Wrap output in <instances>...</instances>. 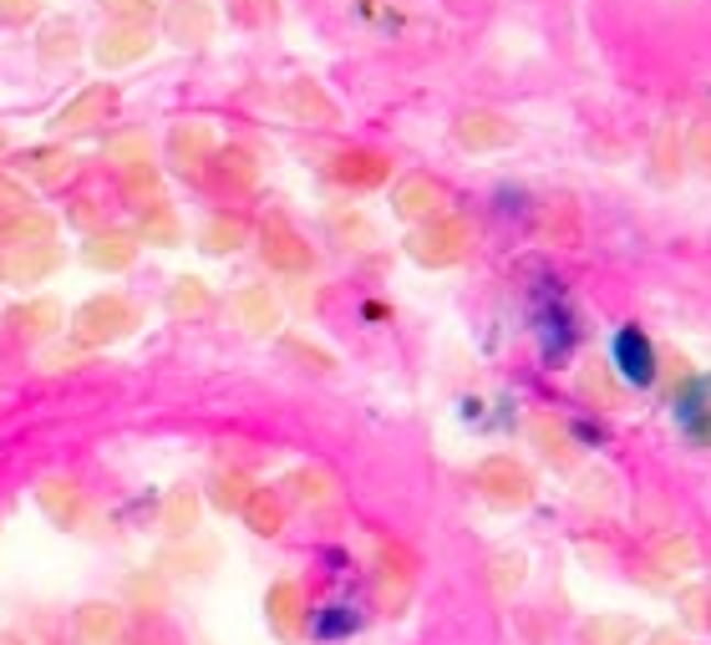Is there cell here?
Returning <instances> with one entry per match:
<instances>
[{
    "mask_svg": "<svg viewBox=\"0 0 711 645\" xmlns=\"http://www.w3.org/2000/svg\"><path fill=\"white\" fill-rule=\"evenodd\" d=\"M132 260H138V234H128V229H97V234L81 244V264L107 270V275L128 270Z\"/></svg>",
    "mask_w": 711,
    "mask_h": 645,
    "instance_id": "7",
    "label": "cell"
},
{
    "mask_svg": "<svg viewBox=\"0 0 711 645\" xmlns=\"http://www.w3.org/2000/svg\"><path fill=\"white\" fill-rule=\"evenodd\" d=\"M102 6L112 15H122V21H147V15H153V6H147V0H102Z\"/></svg>",
    "mask_w": 711,
    "mask_h": 645,
    "instance_id": "40",
    "label": "cell"
},
{
    "mask_svg": "<svg viewBox=\"0 0 711 645\" xmlns=\"http://www.w3.org/2000/svg\"><path fill=\"white\" fill-rule=\"evenodd\" d=\"M656 565H666V575H681V569H697V549L686 539H671L656 549Z\"/></svg>",
    "mask_w": 711,
    "mask_h": 645,
    "instance_id": "33",
    "label": "cell"
},
{
    "mask_svg": "<svg viewBox=\"0 0 711 645\" xmlns=\"http://www.w3.org/2000/svg\"><path fill=\"white\" fill-rule=\"evenodd\" d=\"M107 158L118 168H138V163H147V143L143 138H118V143H107Z\"/></svg>",
    "mask_w": 711,
    "mask_h": 645,
    "instance_id": "34",
    "label": "cell"
},
{
    "mask_svg": "<svg viewBox=\"0 0 711 645\" xmlns=\"http://www.w3.org/2000/svg\"><path fill=\"white\" fill-rule=\"evenodd\" d=\"M41 15V0H0V21H11V26H26Z\"/></svg>",
    "mask_w": 711,
    "mask_h": 645,
    "instance_id": "37",
    "label": "cell"
},
{
    "mask_svg": "<svg viewBox=\"0 0 711 645\" xmlns=\"http://www.w3.org/2000/svg\"><path fill=\"white\" fill-rule=\"evenodd\" d=\"M158 524L163 534H173V539H188L198 528V493H188V488H178V493H168L158 509Z\"/></svg>",
    "mask_w": 711,
    "mask_h": 645,
    "instance_id": "18",
    "label": "cell"
},
{
    "mask_svg": "<svg viewBox=\"0 0 711 645\" xmlns=\"http://www.w3.org/2000/svg\"><path fill=\"white\" fill-rule=\"evenodd\" d=\"M0 645H21V635H0Z\"/></svg>",
    "mask_w": 711,
    "mask_h": 645,
    "instance_id": "44",
    "label": "cell"
},
{
    "mask_svg": "<svg viewBox=\"0 0 711 645\" xmlns=\"http://www.w3.org/2000/svg\"><path fill=\"white\" fill-rule=\"evenodd\" d=\"M122 594H128L132 610H143V615H158V610H163V569H153V575H132Z\"/></svg>",
    "mask_w": 711,
    "mask_h": 645,
    "instance_id": "24",
    "label": "cell"
},
{
    "mask_svg": "<svg viewBox=\"0 0 711 645\" xmlns=\"http://www.w3.org/2000/svg\"><path fill=\"white\" fill-rule=\"evenodd\" d=\"M173 153H178V163H204L214 153V132L204 128V122H188V128H178L173 132Z\"/></svg>",
    "mask_w": 711,
    "mask_h": 645,
    "instance_id": "23",
    "label": "cell"
},
{
    "mask_svg": "<svg viewBox=\"0 0 711 645\" xmlns=\"http://www.w3.org/2000/svg\"><path fill=\"white\" fill-rule=\"evenodd\" d=\"M72 635H77V645H122V635H128V610L112 605V600H87V605L72 615Z\"/></svg>",
    "mask_w": 711,
    "mask_h": 645,
    "instance_id": "3",
    "label": "cell"
},
{
    "mask_svg": "<svg viewBox=\"0 0 711 645\" xmlns=\"http://www.w3.org/2000/svg\"><path fill=\"white\" fill-rule=\"evenodd\" d=\"M264 620H270L275 641H300L305 625H310V610H305V590H300V584H295V580L270 584V594H264Z\"/></svg>",
    "mask_w": 711,
    "mask_h": 645,
    "instance_id": "2",
    "label": "cell"
},
{
    "mask_svg": "<svg viewBox=\"0 0 711 645\" xmlns=\"http://www.w3.org/2000/svg\"><path fill=\"white\" fill-rule=\"evenodd\" d=\"M118 107V92L112 87H87L81 97H72V102L62 107V118H56V128L62 132H92L97 122H107V112Z\"/></svg>",
    "mask_w": 711,
    "mask_h": 645,
    "instance_id": "9",
    "label": "cell"
},
{
    "mask_svg": "<svg viewBox=\"0 0 711 645\" xmlns=\"http://www.w3.org/2000/svg\"><path fill=\"white\" fill-rule=\"evenodd\" d=\"M72 219H77V225H92V219H97V204H92V198H81L77 209H72Z\"/></svg>",
    "mask_w": 711,
    "mask_h": 645,
    "instance_id": "42",
    "label": "cell"
},
{
    "mask_svg": "<svg viewBox=\"0 0 711 645\" xmlns=\"http://www.w3.org/2000/svg\"><path fill=\"white\" fill-rule=\"evenodd\" d=\"M173 316H194V310H204L209 305V285L204 280H194V275H184L178 285H173Z\"/></svg>",
    "mask_w": 711,
    "mask_h": 645,
    "instance_id": "28",
    "label": "cell"
},
{
    "mask_svg": "<svg viewBox=\"0 0 711 645\" xmlns=\"http://www.w3.org/2000/svg\"><path fill=\"white\" fill-rule=\"evenodd\" d=\"M478 483H483V493L493 503H503V509H518V503H528V478H524V468L518 462H508V458H493V462H483L478 468Z\"/></svg>",
    "mask_w": 711,
    "mask_h": 645,
    "instance_id": "8",
    "label": "cell"
},
{
    "mask_svg": "<svg viewBox=\"0 0 711 645\" xmlns=\"http://www.w3.org/2000/svg\"><path fill=\"white\" fill-rule=\"evenodd\" d=\"M580 641L584 645H635V641H641V620H631V615H594V620H584Z\"/></svg>",
    "mask_w": 711,
    "mask_h": 645,
    "instance_id": "17",
    "label": "cell"
},
{
    "mask_svg": "<svg viewBox=\"0 0 711 645\" xmlns=\"http://www.w3.org/2000/svg\"><path fill=\"white\" fill-rule=\"evenodd\" d=\"M250 493H254L250 478H239V473H225L219 483H214V503H219V509H244Z\"/></svg>",
    "mask_w": 711,
    "mask_h": 645,
    "instance_id": "32",
    "label": "cell"
},
{
    "mask_svg": "<svg viewBox=\"0 0 711 645\" xmlns=\"http://www.w3.org/2000/svg\"><path fill=\"white\" fill-rule=\"evenodd\" d=\"M646 645H686V641H681V635H676V631H656Z\"/></svg>",
    "mask_w": 711,
    "mask_h": 645,
    "instance_id": "43",
    "label": "cell"
},
{
    "mask_svg": "<svg viewBox=\"0 0 711 645\" xmlns=\"http://www.w3.org/2000/svg\"><path fill=\"white\" fill-rule=\"evenodd\" d=\"M681 620L686 625H711V590H686L681 594Z\"/></svg>",
    "mask_w": 711,
    "mask_h": 645,
    "instance_id": "35",
    "label": "cell"
},
{
    "mask_svg": "<svg viewBox=\"0 0 711 645\" xmlns=\"http://www.w3.org/2000/svg\"><path fill=\"white\" fill-rule=\"evenodd\" d=\"M0 158H6V132H0Z\"/></svg>",
    "mask_w": 711,
    "mask_h": 645,
    "instance_id": "45",
    "label": "cell"
},
{
    "mask_svg": "<svg viewBox=\"0 0 711 645\" xmlns=\"http://www.w3.org/2000/svg\"><path fill=\"white\" fill-rule=\"evenodd\" d=\"M72 168H77V158L66 153V147H36V153H26V173L36 178L41 188H56L72 178Z\"/></svg>",
    "mask_w": 711,
    "mask_h": 645,
    "instance_id": "19",
    "label": "cell"
},
{
    "mask_svg": "<svg viewBox=\"0 0 711 645\" xmlns=\"http://www.w3.org/2000/svg\"><path fill=\"white\" fill-rule=\"evenodd\" d=\"M77 31L72 26H52V31H41V56L46 62H66V56H77Z\"/></svg>",
    "mask_w": 711,
    "mask_h": 645,
    "instance_id": "31",
    "label": "cell"
},
{
    "mask_svg": "<svg viewBox=\"0 0 711 645\" xmlns=\"http://www.w3.org/2000/svg\"><path fill=\"white\" fill-rule=\"evenodd\" d=\"M330 173L351 188H376L386 173H392V163H386L382 153H341V158L330 163Z\"/></svg>",
    "mask_w": 711,
    "mask_h": 645,
    "instance_id": "13",
    "label": "cell"
},
{
    "mask_svg": "<svg viewBox=\"0 0 711 645\" xmlns=\"http://www.w3.org/2000/svg\"><path fill=\"white\" fill-rule=\"evenodd\" d=\"M412 254H417L422 264H452V260H462V254H468V229H462L458 219H433V225L412 239Z\"/></svg>",
    "mask_w": 711,
    "mask_h": 645,
    "instance_id": "5",
    "label": "cell"
},
{
    "mask_svg": "<svg viewBox=\"0 0 711 645\" xmlns=\"http://www.w3.org/2000/svg\"><path fill=\"white\" fill-rule=\"evenodd\" d=\"M138 326V310H132L122 295H92V300L77 310V346H112L122 341L128 330Z\"/></svg>",
    "mask_w": 711,
    "mask_h": 645,
    "instance_id": "1",
    "label": "cell"
},
{
    "mask_svg": "<svg viewBox=\"0 0 711 645\" xmlns=\"http://www.w3.org/2000/svg\"><path fill=\"white\" fill-rule=\"evenodd\" d=\"M138 239H147V244H178V219H173L168 204H147L143 219H138Z\"/></svg>",
    "mask_w": 711,
    "mask_h": 645,
    "instance_id": "22",
    "label": "cell"
},
{
    "mask_svg": "<svg viewBox=\"0 0 711 645\" xmlns=\"http://www.w3.org/2000/svg\"><path fill=\"white\" fill-rule=\"evenodd\" d=\"M615 371L631 386H650V382H656V346L646 341V330H641V326L615 330Z\"/></svg>",
    "mask_w": 711,
    "mask_h": 645,
    "instance_id": "4",
    "label": "cell"
},
{
    "mask_svg": "<svg viewBox=\"0 0 711 645\" xmlns=\"http://www.w3.org/2000/svg\"><path fill=\"white\" fill-rule=\"evenodd\" d=\"M21 209H31L26 188L15 184V178H0V219H6V214H21Z\"/></svg>",
    "mask_w": 711,
    "mask_h": 645,
    "instance_id": "38",
    "label": "cell"
},
{
    "mask_svg": "<svg viewBox=\"0 0 711 645\" xmlns=\"http://www.w3.org/2000/svg\"><path fill=\"white\" fill-rule=\"evenodd\" d=\"M239 514H244V524H250L254 534H264V539L285 528V503H280L275 493H260V488H254V493H250V503H244Z\"/></svg>",
    "mask_w": 711,
    "mask_h": 645,
    "instance_id": "20",
    "label": "cell"
},
{
    "mask_svg": "<svg viewBox=\"0 0 711 645\" xmlns=\"http://www.w3.org/2000/svg\"><path fill=\"white\" fill-rule=\"evenodd\" d=\"M291 488H295V499H300V503H330V499H336V478L320 473V468H305V473H295Z\"/></svg>",
    "mask_w": 711,
    "mask_h": 645,
    "instance_id": "26",
    "label": "cell"
},
{
    "mask_svg": "<svg viewBox=\"0 0 711 645\" xmlns=\"http://www.w3.org/2000/svg\"><path fill=\"white\" fill-rule=\"evenodd\" d=\"M234 244H244V225H239V219H214V225L204 229V250L229 254Z\"/></svg>",
    "mask_w": 711,
    "mask_h": 645,
    "instance_id": "30",
    "label": "cell"
},
{
    "mask_svg": "<svg viewBox=\"0 0 711 645\" xmlns=\"http://www.w3.org/2000/svg\"><path fill=\"white\" fill-rule=\"evenodd\" d=\"M62 264L56 244H26V250H6L0 254V280L6 285H41Z\"/></svg>",
    "mask_w": 711,
    "mask_h": 645,
    "instance_id": "6",
    "label": "cell"
},
{
    "mask_svg": "<svg viewBox=\"0 0 711 645\" xmlns=\"http://www.w3.org/2000/svg\"><path fill=\"white\" fill-rule=\"evenodd\" d=\"M11 326L21 341H46L56 326H62V305L56 300H26L21 310H11Z\"/></svg>",
    "mask_w": 711,
    "mask_h": 645,
    "instance_id": "14",
    "label": "cell"
},
{
    "mask_svg": "<svg viewBox=\"0 0 711 645\" xmlns=\"http://www.w3.org/2000/svg\"><path fill=\"white\" fill-rule=\"evenodd\" d=\"M219 559L214 544H184V549H168L158 559V569H178V575H198V569H209Z\"/></svg>",
    "mask_w": 711,
    "mask_h": 645,
    "instance_id": "25",
    "label": "cell"
},
{
    "mask_svg": "<svg viewBox=\"0 0 711 645\" xmlns=\"http://www.w3.org/2000/svg\"><path fill=\"white\" fill-rule=\"evenodd\" d=\"M458 138L468 147H493V143H503V138H508V128H503L499 118H462Z\"/></svg>",
    "mask_w": 711,
    "mask_h": 645,
    "instance_id": "27",
    "label": "cell"
},
{
    "mask_svg": "<svg viewBox=\"0 0 711 645\" xmlns=\"http://www.w3.org/2000/svg\"><path fill=\"white\" fill-rule=\"evenodd\" d=\"M295 112H305V118H336V112H330V102H320L316 92H295Z\"/></svg>",
    "mask_w": 711,
    "mask_h": 645,
    "instance_id": "41",
    "label": "cell"
},
{
    "mask_svg": "<svg viewBox=\"0 0 711 645\" xmlns=\"http://www.w3.org/2000/svg\"><path fill=\"white\" fill-rule=\"evenodd\" d=\"M234 316H239V326H250V330H275V320H280L275 295H264V291H239Z\"/></svg>",
    "mask_w": 711,
    "mask_h": 645,
    "instance_id": "21",
    "label": "cell"
},
{
    "mask_svg": "<svg viewBox=\"0 0 711 645\" xmlns=\"http://www.w3.org/2000/svg\"><path fill=\"white\" fill-rule=\"evenodd\" d=\"M147 31H138V26H112L102 36V46H97V62L102 66H128V62H138V56H147Z\"/></svg>",
    "mask_w": 711,
    "mask_h": 645,
    "instance_id": "15",
    "label": "cell"
},
{
    "mask_svg": "<svg viewBox=\"0 0 711 645\" xmlns=\"http://www.w3.org/2000/svg\"><path fill=\"white\" fill-rule=\"evenodd\" d=\"M351 625H356V615H346L341 605L330 610V615H320V620H316V631H320V641H330V635H346V631H351Z\"/></svg>",
    "mask_w": 711,
    "mask_h": 645,
    "instance_id": "39",
    "label": "cell"
},
{
    "mask_svg": "<svg viewBox=\"0 0 711 645\" xmlns=\"http://www.w3.org/2000/svg\"><path fill=\"white\" fill-rule=\"evenodd\" d=\"M56 239V219L46 209H21L0 219V244L6 250H26V244H52Z\"/></svg>",
    "mask_w": 711,
    "mask_h": 645,
    "instance_id": "11",
    "label": "cell"
},
{
    "mask_svg": "<svg viewBox=\"0 0 711 645\" xmlns=\"http://www.w3.org/2000/svg\"><path fill=\"white\" fill-rule=\"evenodd\" d=\"M488 569H493L488 580H493V590L499 594H514L518 584H524V554H499Z\"/></svg>",
    "mask_w": 711,
    "mask_h": 645,
    "instance_id": "29",
    "label": "cell"
},
{
    "mask_svg": "<svg viewBox=\"0 0 711 645\" xmlns=\"http://www.w3.org/2000/svg\"><path fill=\"white\" fill-rule=\"evenodd\" d=\"M36 503H41V514L62 528L81 524V509H87V499H81V488L72 483V478H41Z\"/></svg>",
    "mask_w": 711,
    "mask_h": 645,
    "instance_id": "10",
    "label": "cell"
},
{
    "mask_svg": "<svg viewBox=\"0 0 711 645\" xmlns=\"http://www.w3.org/2000/svg\"><path fill=\"white\" fill-rule=\"evenodd\" d=\"M442 209V188L433 178H407V184L396 188V214L402 219H433Z\"/></svg>",
    "mask_w": 711,
    "mask_h": 645,
    "instance_id": "16",
    "label": "cell"
},
{
    "mask_svg": "<svg viewBox=\"0 0 711 645\" xmlns=\"http://www.w3.org/2000/svg\"><path fill=\"white\" fill-rule=\"evenodd\" d=\"M264 260L275 264V270H305V264H310V250H305L300 244V234H295L291 225H280V219H270V225H264Z\"/></svg>",
    "mask_w": 711,
    "mask_h": 645,
    "instance_id": "12",
    "label": "cell"
},
{
    "mask_svg": "<svg viewBox=\"0 0 711 645\" xmlns=\"http://www.w3.org/2000/svg\"><path fill=\"white\" fill-rule=\"evenodd\" d=\"M225 178H229V184H254V158H250V153H239V147H229V153H225Z\"/></svg>",
    "mask_w": 711,
    "mask_h": 645,
    "instance_id": "36",
    "label": "cell"
}]
</instances>
